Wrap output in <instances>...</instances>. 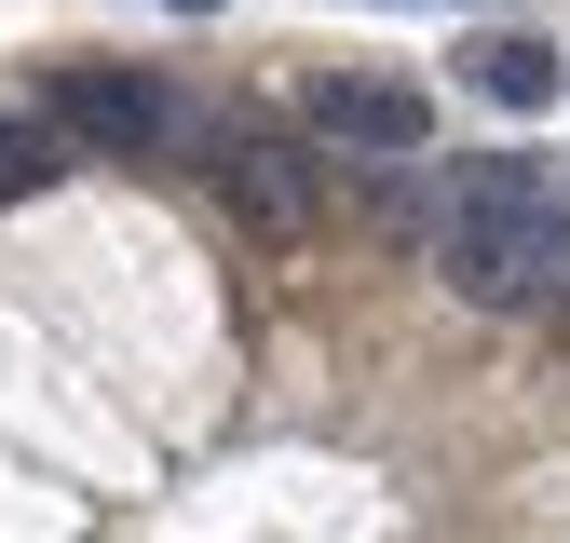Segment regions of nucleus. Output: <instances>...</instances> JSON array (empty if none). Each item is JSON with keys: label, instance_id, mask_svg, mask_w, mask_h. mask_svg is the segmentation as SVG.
<instances>
[{"label": "nucleus", "instance_id": "nucleus-1", "mask_svg": "<svg viewBox=\"0 0 570 543\" xmlns=\"http://www.w3.org/2000/svg\"><path fill=\"white\" fill-rule=\"evenodd\" d=\"M557 231H570V204H557L543 164H462L449 218H435V272L475 313H530L543 272H557Z\"/></svg>", "mask_w": 570, "mask_h": 543}, {"label": "nucleus", "instance_id": "nucleus-2", "mask_svg": "<svg viewBox=\"0 0 570 543\" xmlns=\"http://www.w3.org/2000/svg\"><path fill=\"white\" fill-rule=\"evenodd\" d=\"M204 177H218V204H232L258 245H313V218H326V164L299 150V136H258V122H232Z\"/></svg>", "mask_w": 570, "mask_h": 543}, {"label": "nucleus", "instance_id": "nucleus-3", "mask_svg": "<svg viewBox=\"0 0 570 543\" xmlns=\"http://www.w3.org/2000/svg\"><path fill=\"white\" fill-rule=\"evenodd\" d=\"M55 136L82 164H122V150H164L177 136V96L150 68H55Z\"/></svg>", "mask_w": 570, "mask_h": 543}, {"label": "nucleus", "instance_id": "nucleus-4", "mask_svg": "<svg viewBox=\"0 0 570 543\" xmlns=\"http://www.w3.org/2000/svg\"><path fill=\"white\" fill-rule=\"evenodd\" d=\"M313 136L326 150H367V164H407L421 136H435V96L394 82V68H326L313 82Z\"/></svg>", "mask_w": 570, "mask_h": 543}, {"label": "nucleus", "instance_id": "nucleus-5", "mask_svg": "<svg viewBox=\"0 0 570 543\" xmlns=\"http://www.w3.org/2000/svg\"><path fill=\"white\" fill-rule=\"evenodd\" d=\"M557 68H570V55H557L543 28H489V41L462 55V82H475L489 109H557Z\"/></svg>", "mask_w": 570, "mask_h": 543}, {"label": "nucleus", "instance_id": "nucleus-6", "mask_svg": "<svg viewBox=\"0 0 570 543\" xmlns=\"http://www.w3.org/2000/svg\"><path fill=\"white\" fill-rule=\"evenodd\" d=\"M68 164H82V150H68V136H55V109L28 122V109H0V204H28V190H55Z\"/></svg>", "mask_w": 570, "mask_h": 543}, {"label": "nucleus", "instance_id": "nucleus-7", "mask_svg": "<svg viewBox=\"0 0 570 543\" xmlns=\"http://www.w3.org/2000/svg\"><path fill=\"white\" fill-rule=\"evenodd\" d=\"M530 313H543V326L570 339V231H557V272H543V299H530Z\"/></svg>", "mask_w": 570, "mask_h": 543}, {"label": "nucleus", "instance_id": "nucleus-8", "mask_svg": "<svg viewBox=\"0 0 570 543\" xmlns=\"http://www.w3.org/2000/svg\"><path fill=\"white\" fill-rule=\"evenodd\" d=\"M177 14H218V0H177Z\"/></svg>", "mask_w": 570, "mask_h": 543}]
</instances>
